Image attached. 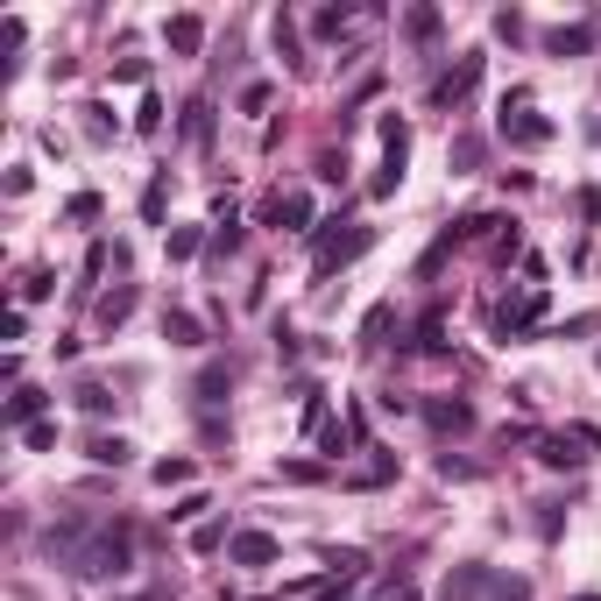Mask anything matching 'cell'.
<instances>
[{
	"label": "cell",
	"instance_id": "ffe728a7",
	"mask_svg": "<svg viewBox=\"0 0 601 601\" xmlns=\"http://www.w3.org/2000/svg\"><path fill=\"white\" fill-rule=\"evenodd\" d=\"M199 248H213V240H205L199 227H177V234H170V262H191Z\"/></svg>",
	"mask_w": 601,
	"mask_h": 601
},
{
	"label": "cell",
	"instance_id": "52a82bcc",
	"mask_svg": "<svg viewBox=\"0 0 601 601\" xmlns=\"http://www.w3.org/2000/svg\"><path fill=\"white\" fill-rule=\"evenodd\" d=\"M227 559L234 566H269V559H276V538H269V531H234Z\"/></svg>",
	"mask_w": 601,
	"mask_h": 601
},
{
	"label": "cell",
	"instance_id": "836d02e7",
	"mask_svg": "<svg viewBox=\"0 0 601 601\" xmlns=\"http://www.w3.org/2000/svg\"><path fill=\"white\" fill-rule=\"evenodd\" d=\"M495 36H503V43H523V14L503 8V14H495Z\"/></svg>",
	"mask_w": 601,
	"mask_h": 601
},
{
	"label": "cell",
	"instance_id": "d4e9b609",
	"mask_svg": "<svg viewBox=\"0 0 601 601\" xmlns=\"http://www.w3.org/2000/svg\"><path fill=\"white\" fill-rule=\"evenodd\" d=\"M397 185H403V156H382V170H375V185H368V191H375V199H389Z\"/></svg>",
	"mask_w": 601,
	"mask_h": 601
},
{
	"label": "cell",
	"instance_id": "5bb4252c",
	"mask_svg": "<svg viewBox=\"0 0 601 601\" xmlns=\"http://www.w3.org/2000/svg\"><path fill=\"white\" fill-rule=\"evenodd\" d=\"M227 382H234V375H227V361H205V368H199V382H191V397H199V403H220V397H227Z\"/></svg>",
	"mask_w": 601,
	"mask_h": 601
},
{
	"label": "cell",
	"instance_id": "603a6c76",
	"mask_svg": "<svg viewBox=\"0 0 601 601\" xmlns=\"http://www.w3.org/2000/svg\"><path fill=\"white\" fill-rule=\"evenodd\" d=\"M403 28H411L417 43H432V36H439V8H411V14H403Z\"/></svg>",
	"mask_w": 601,
	"mask_h": 601
},
{
	"label": "cell",
	"instance_id": "2e32d148",
	"mask_svg": "<svg viewBox=\"0 0 601 601\" xmlns=\"http://www.w3.org/2000/svg\"><path fill=\"white\" fill-rule=\"evenodd\" d=\"M594 43V28H545V50L552 57H580Z\"/></svg>",
	"mask_w": 601,
	"mask_h": 601
},
{
	"label": "cell",
	"instance_id": "7402d4cb",
	"mask_svg": "<svg viewBox=\"0 0 601 601\" xmlns=\"http://www.w3.org/2000/svg\"><path fill=\"white\" fill-rule=\"evenodd\" d=\"M389 474H397V460H368V468H354V474H347V488H382Z\"/></svg>",
	"mask_w": 601,
	"mask_h": 601
},
{
	"label": "cell",
	"instance_id": "7c38bea8",
	"mask_svg": "<svg viewBox=\"0 0 601 601\" xmlns=\"http://www.w3.org/2000/svg\"><path fill=\"white\" fill-rule=\"evenodd\" d=\"M128 311H134V283H120V291L99 297V333H120V326H128Z\"/></svg>",
	"mask_w": 601,
	"mask_h": 601
},
{
	"label": "cell",
	"instance_id": "e0dca14e",
	"mask_svg": "<svg viewBox=\"0 0 601 601\" xmlns=\"http://www.w3.org/2000/svg\"><path fill=\"white\" fill-rule=\"evenodd\" d=\"M36 417H43V389H14V397H8V425H36Z\"/></svg>",
	"mask_w": 601,
	"mask_h": 601
},
{
	"label": "cell",
	"instance_id": "6da1fadb",
	"mask_svg": "<svg viewBox=\"0 0 601 601\" xmlns=\"http://www.w3.org/2000/svg\"><path fill=\"white\" fill-rule=\"evenodd\" d=\"M128 531H99L93 538V545H79V552H71V574H85V580H120V574H128Z\"/></svg>",
	"mask_w": 601,
	"mask_h": 601
},
{
	"label": "cell",
	"instance_id": "1f68e13d",
	"mask_svg": "<svg viewBox=\"0 0 601 601\" xmlns=\"http://www.w3.org/2000/svg\"><path fill=\"white\" fill-rule=\"evenodd\" d=\"M205 509H213V503H205V495H199V488H191V495H185V503H177V509H170V523H191V517H205Z\"/></svg>",
	"mask_w": 601,
	"mask_h": 601
},
{
	"label": "cell",
	"instance_id": "44dd1931",
	"mask_svg": "<svg viewBox=\"0 0 601 601\" xmlns=\"http://www.w3.org/2000/svg\"><path fill=\"white\" fill-rule=\"evenodd\" d=\"M185 481H191V460H185V453L156 460V488H185Z\"/></svg>",
	"mask_w": 601,
	"mask_h": 601
},
{
	"label": "cell",
	"instance_id": "74e56055",
	"mask_svg": "<svg viewBox=\"0 0 601 601\" xmlns=\"http://www.w3.org/2000/svg\"><path fill=\"white\" fill-rule=\"evenodd\" d=\"M495 601H531V580H509V588L495 594Z\"/></svg>",
	"mask_w": 601,
	"mask_h": 601
},
{
	"label": "cell",
	"instance_id": "d590c367",
	"mask_svg": "<svg viewBox=\"0 0 601 601\" xmlns=\"http://www.w3.org/2000/svg\"><path fill=\"white\" fill-rule=\"evenodd\" d=\"M114 79H128V85H142V79H149V64H142V57H120V64H114Z\"/></svg>",
	"mask_w": 601,
	"mask_h": 601
},
{
	"label": "cell",
	"instance_id": "d6a6232c",
	"mask_svg": "<svg viewBox=\"0 0 601 601\" xmlns=\"http://www.w3.org/2000/svg\"><path fill=\"white\" fill-rule=\"evenodd\" d=\"M134 128H142V134H156V128H163V99H156V93L142 99V114H134Z\"/></svg>",
	"mask_w": 601,
	"mask_h": 601
},
{
	"label": "cell",
	"instance_id": "8d00e7d4",
	"mask_svg": "<svg viewBox=\"0 0 601 601\" xmlns=\"http://www.w3.org/2000/svg\"><path fill=\"white\" fill-rule=\"evenodd\" d=\"M64 213H71V220H99V199H93V191H79V199H71Z\"/></svg>",
	"mask_w": 601,
	"mask_h": 601
},
{
	"label": "cell",
	"instance_id": "4dcf8cb0",
	"mask_svg": "<svg viewBox=\"0 0 601 601\" xmlns=\"http://www.w3.org/2000/svg\"><path fill=\"white\" fill-rule=\"evenodd\" d=\"M481 468H474V460H453V453H439V481H474Z\"/></svg>",
	"mask_w": 601,
	"mask_h": 601
},
{
	"label": "cell",
	"instance_id": "9c48e42d",
	"mask_svg": "<svg viewBox=\"0 0 601 601\" xmlns=\"http://www.w3.org/2000/svg\"><path fill=\"white\" fill-rule=\"evenodd\" d=\"M474 79H481V57H460V64L446 71L439 85H432V99H439V107H446V99H468V93H474Z\"/></svg>",
	"mask_w": 601,
	"mask_h": 601
},
{
	"label": "cell",
	"instance_id": "d6986e66",
	"mask_svg": "<svg viewBox=\"0 0 601 601\" xmlns=\"http://www.w3.org/2000/svg\"><path fill=\"white\" fill-rule=\"evenodd\" d=\"M319 446H326V460H340V453L354 446V425H333V417H326V425H319Z\"/></svg>",
	"mask_w": 601,
	"mask_h": 601
},
{
	"label": "cell",
	"instance_id": "83f0119b",
	"mask_svg": "<svg viewBox=\"0 0 601 601\" xmlns=\"http://www.w3.org/2000/svg\"><path fill=\"white\" fill-rule=\"evenodd\" d=\"M389 319H397V305H375V311H368V319H361V340H368V347H375V340H382V333H389Z\"/></svg>",
	"mask_w": 601,
	"mask_h": 601
},
{
	"label": "cell",
	"instance_id": "8992f818",
	"mask_svg": "<svg viewBox=\"0 0 601 601\" xmlns=\"http://www.w3.org/2000/svg\"><path fill=\"white\" fill-rule=\"evenodd\" d=\"M503 134H509L517 149H545V142H552V120H545V114H503Z\"/></svg>",
	"mask_w": 601,
	"mask_h": 601
},
{
	"label": "cell",
	"instance_id": "277c9868",
	"mask_svg": "<svg viewBox=\"0 0 601 601\" xmlns=\"http://www.w3.org/2000/svg\"><path fill=\"white\" fill-rule=\"evenodd\" d=\"M425 417H432V432H474V403L468 397H432Z\"/></svg>",
	"mask_w": 601,
	"mask_h": 601
},
{
	"label": "cell",
	"instance_id": "f546056e",
	"mask_svg": "<svg viewBox=\"0 0 601 601\" xmlns=\"http://www.w3.org/2000/svg\"><path fill=\"white\" fill-rule=\"evenodd\" d=\"M36 297H50V269H28L22 276V305H36Z\"/></svg>",
	"mask_w": 601,
	"mask_h": 601
},
{
	"label": "cell",
	"instance_id": "30bf717a",
	"mask_svg": "<svg viewBox=\"0 0 601 601\" xmlns=\"http://www.w3.org/2000/svg\"><path fill=\"white\" fill-rule=\"evenodd\" d=\"M163 36H170V50H177V57H199L205 22H199V14H170V22H163Z\"/></svg>",
	"mask_w": 601,
	"mask_h": 601
},
{
	"label": "cell",
	"instance_id": "8fae6325",
	"mask_svg": "<svg viewBox=\"0 0 601 601\" xmlns=\"http://www.w3.org/2000/svg\"><path fill=\"white\" fill-rule=\"evenodd\" d=\"M128 453L134 446L120 439V432H93V439H85V460H93V468H128Z\"/></svg>",
	"mask_w": 601,
	"mask_h": 601
},
{
	"label": "cell",
	"instance_id": "4316f807",
	"mask_svg": "<svg viewBox=\"0 0 601 601\" xmlns=\"http://www.w3.org/2000/svg\"><path fill=\"white\" fill-rule=\"evenodd\" d=\"M220 545H234L227 523H199V531H191V552H220Z\"/></svg>",
	"mask_w": 601,
	"mask_h": 601
},
{
	"label": "cell",
	"instance_id": "e575fe53",
	"mask_svg": "<svg viewBox=\"0 0 601 601\" xmlns=\"http://www.w3.org/2000/svg\"><path fill=\"white\" fill-rule=\"evenodd\" d=\"M142 220H149V227H156V220H163V177H156V185L142 191Z\"/></svg>",
	"mask_w": 601,
	"mask_h": 601
},
{
	"label": "cell",
	"instance_id": "9a60e30c",
	"mask_svg": "<svg viewBox=\"0 0 601 601\" xmlns=\"http://www.w3.org/2000/svg\"><path fill=\"white\" fill-rule=\"evenodd\" d=\"M185 142L191 149L213 142V99H191V107H185Z\"/></svg>",
	"mask_w": 601,
	"mask_h": 601
},
{
	"label": "cell",
	"instance_id": "4fadbf2b",
	"mask_svg": "<svg viewBox=\"0 0 601 601\" xmlns=\"http://www.w3.org/2000/svg\"><path fill=\"white\" fill-rule=\"evenodd\" d=\"M163 340H170V347H199L205 326L191 319V311H163Z\"/></svg>",
	"mask_w": 601,
	"mask_h": 601
},
{
	"label": "cell",
	"instance_id": "ab89813d",
	"mask_svg": "<svg viewBox=\"0 0 601 601\" xmlns=\"http://www.w3.org/2000/svg\"><path fill=\"white\" fill-rule=\"evenodd\" d=\"M128 601H163V594H128Z\"/></svg>",
	"mask_w": 601,
	"mask_h": 601
},
{
	"label": "cell",
	"instance_id": "ba28073f",
	"mask_svg": "<svg viewBox=\"0 0 601 601\" xmlns=\"http://www.w3.org/2000/svg\"><path fill=\"white\" fill-rule=\"evenodd\" d=\"M538 460H545V468H580V432H545V439H538Z\"/></svg>",
	"mask_w": 601,
	"mask_h": 601
},
{
	"label": "cell",
	"instance_id": "3957f363",
	"mask_svg": "<svg viewBox=\"0 0 601 601\" xmlns=\"http://www.w3.org/2000/svg\"><path fill=\"white\" fill-rule=\"evenodd\" d=\"M488 588H495V574H488V566H453V574L439 580V601H481Z\"/></svg>",
	"mask_w": 601,
	"mask_h": 601
},
{
	"label": "cell",
	"instance_id": "f35d334b",
	"mask_svg": "<svg viewBox=\"0 0 601 601\" xmlns=\"http://www.w3.org/2000/svg\"><path fill=\"white\" fill-rule=\"evenodd\" d=\"M382 601H417V588H411V580H397V588H382Z\"/></svg>",
	"mask_w": 601,
	"mask_h": 601
},
{
	"label": "cell",
	"instance_id": "7a4b0ae2",
	"mask_svg": "<svg viewBox=\"0 0 601 601\" xmlns=\"http://www.w3.org/2000/svg\"><path fill=\"white\" fill-rule=\"evenodd\" d=\"M375 248V227H347L340 234V220H326L319 227V276H333L340 262H354V255H368Z\"/></svg>",
	"mask_w": 601,
	"mask_h": 601
},
{
	"label": "cell",
	"instance_id": "ac0fdd59",
	"mask_svg": "<svg viewBox=\"0 0 601 601\" xmlns=\"http://www.w3.org/2000/svg\"><path fill=\"white\" fill-rule=\"evenodd\" d=\"M71 397H79V411H85V417H107V411H114V389H107V382H79Z\"/></svg>",
	"mask_w": 601,
	"mask_h": 601
},
{
	"label": "cell",
	"instance_id": "5b68a950",
	"mask_svg": "<svg viewBox=\"0 0 601 601\" xmlns=\"http://www.w3.org/2000/svg\"><path fill=\"white\" fill-rule=\"evenodd\" d=\"M269 220H276V227H291V234H319V227H311V199H305V191H276Z\"/></svg>",
	"mask_w": 601,
	"mask_h": 601
},
{
	"label": "cell",
	"instance_id": "484cf974",
	"mask_svg": "<svg viewBox=\"0 0 601 601\" xmlns=\"http://www.w3.org/2000/svg\"><path fill=\"white\" fill-rule=\"evenodd\" d=\"M276 474H283V481H297V488H311V481H326V468H319V460H283Z\"/></svg>",
	"mask_w": 601,
	"mask_h": 601
},
{
	"label": "cell",
	"instance_id": "60d3db41",
	"mask_svg": "<svg viewBox=\"0 0 601 601\" xmlns=\"http://www.w3.org/2000/svg\"><path fill=\"white\" fill-rule=\"evenodd\" d=\"M574 601H601V594H574Z\"/></svg>",
	"mask_w": 601,
	"mask_h": 601
},
{
	"label": "cell",
	"instance_id": "cb8c5ba5",
	"mask_svg": "<svg viewBox=\"0 0 601 601\" xmlns=\"http://www.w3.org/2000/svg\"><path fill=\"white\" fill-rule=\"evenodd\" d=\"M411 347H417V354H439V347H446V319H439V311H432V319L417 326V340H411Z\"/></svg>",
	"mask_w": 601,
	"mask_h": 601
},
{
	"label": "cell",
	"instance_id": "f1b7e54d",
	"mask_svg": "<svg viewBox=\"0 0 601 601\" xmlns=\"http://www.w3.org/2000/svg\"><path fill=\"white\" fill-rule=\"evenodd\" d=\"M340 28H347V8H319L311 14V36H340Z\"/></svg>",
	"mask_w": 601,
	"mask_h": 601
}]
</instances>
